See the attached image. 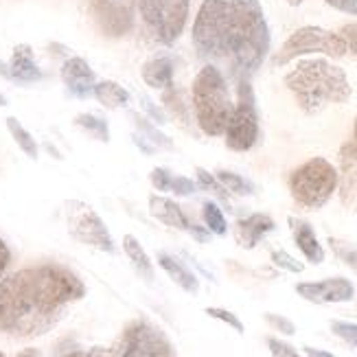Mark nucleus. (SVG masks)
Listing matches in <instances>:
<instances>
[{"label":"nucleus","instance_id":"a878e982","mask_svg":"<svg viewBox=\"0 0 357 357\" xmlns=\"http://www.w3.org/2000/svg\"><path fill=\"white\" fill-rule=\"evenodd\" d=\"M75 126L86 130L88 134H92L95 138H99L101 143H107L110 141V130H107V123L95 114H79L75 119Z\"/></svg>","mask_w":357,"mask_h":357},{"label":"nucleus","instance_id":"f8f14e48","mask_svg":"<svg viewBox=\"0 0 357 357\" xmlns=\"http://www.w3.org/2000/svg\"><path fill=\"white\" fill-rule=\"evenodd\" d=\"M298 296L316 303V305H327V303H349L355 296V287L349 278L335 276V278H324L318 283H298L296 285Z\"/></svg>","mask_w":357,"mask_h":357},{"label":"nucleus","instance_id":"72a5a7b5","mask_svg":"<svg viewBox=\"0 0 357 357\" xmlns=\"http://www.w3.org/2000/svg\"><path fill=\"white\" fill-rule=\"evenodd\" d=\"M266 320L272 324L274 329H278V331L285 333V335H294V333H296V324H294L291 320H287L285 316H278V314H266Z\"/></svg>","mask_w":357,"mask_h":357},{"label":"nucleus","instance_id":"e433bc0d","mask_svg":"<svg viewBox=\"0 0 357 357\" xmlns=\"http://www.w3.org/2000/svg\"><path fill=\"white\" fill-rule=\"evenodd\" d=\"M9 263H11V252H9L7 243H5L3 239H0V281H3V278H5Z\"/></svg>","mask_w":357,"mask_h":357},{"label":"nucleus","instance_id":"9d476101","mask_svg":"<svg viewBox=\"0 0 357 357\" xmlns=\"http://www.w3.org/2000/svg\"><path fill=\"white\" fill-rule=\"evenodd\" d=\"M66 226L75 241L97 248L101 252H114V241L101 217L86 202H66Z\"/></svg>","mask_w":357,"mask_h":357},{"label":"nucleus","instance_id":"c03bdc74","mask_svg":"<svg viewBox=\"0 0 357 357\" xmlns=\"http://www.w3.org/2000/svg\"><path fill=\"white\" fill-rule=\"evenodd\" d=\"M64 357H88V353H84V351H73V353H68Z\"/></svg>","mask_w":357,"mask_h":357},{"label":"nucleus","instance_id":"58836bf2","mask_svg":"<svg viewBox=\"0 0 357 357\" xmlns=\"http://www.w3.org/2000/svg\"><path fill=\"white\" fill-rule=\"evenodd\" d=\"M88 357H121L114 347H95L88 351Z\"/></svg>","mask_w":357,"mask_h":357},{"label":"nucleus","instance_id":"473e14b6","mask_svg":"<svg viewBox=\"0 0 357 357\" xmlns=\"http://www.w3.org/2000/svg\"><path fill=\"white\" fill-rule=\"evenodd\" d=\"M268 349H270L272 357H303L294 347H289L287 342L276 340V337H268Z\"/></svg>","mask_w":357,"mask_h":357},{"label":"nucleus","instance_id":"b1692460","mask_svg":"<svg viewBox=\"0 0 357 357\" xmlns=\"http://www.w3.org/2000/svg\"><path fill=\"white\" fill-rule=\"evenodd\" d=\"M5 126H7L11 138L15 141V145H18V147L22 149L24 156H29L31 160H38V158H40V147H38V143H36V138L29 134V130L22 126V123H20L18 119H15V116H9V119L5 121Z\"/></svg>","mask_w":357,"mask_h":357},{"label":"nucleus","instance_id":"423d86ee","mask_svg":"<svg viewBox=\"0 0 357 357\" xmlns=\"http://www.w3.org/2000/svg\"><path fill=\"white\" fill-rule=\"evenodd\" d=\"M347 51L349 46L340 33H333V31H327L322 26H301L298 31H294L281 46V51L274 55V64L283 66L289 64L291 59L309 53H322L327 57H344Z\"/></svg>","mask_w":357,"mask_h":357},{"label":"nucleus","instance_id":"393cba45","mask_svg":"<svg viewBox=\"0 0 357 357\" xmlns=\"http://www.w3.org/2000/svg\"><path fill=\"white\" fill-rule=\"evenodd\" d=\"M202 217H204V224L206 228L213 232V235H226L228 232V224H226V217L222 213V208L215 204V202H204L202 206Z\"/></svg>","mask_w":357,"mask_h":357},{"label":"nucleus","instance_id":"412c9836","mask_svg":"<svg viewBox=\"0 0 357 357\" xmlns=\"http://www.w3.org/2000/svg\"><path fill=\"white\" fill-rule=\"evenodd\" d=\"M123 250H126L128 259L132 261L134 270L141 274L145 281H153V266H151V259L149 255L145 252V248L141 245L136 237L132 235H126L123 237Z\"/></svg>","mask_w":357,"mask_h":357},{"label":"nucleus","instance_id":"ddd939ff","mask_svg":"<svg viewBox=\"0 0 357 357\" xmlns=\"http://www.w3.org/2000/svg\"><path fill=\"white\" fill-rule=\"evenodd\" d=\"M61 82L66 84L70 95L86 99L88 95H92V90H95L97 77L84 57H68L64 61V66H61Z\"/></svg>","mask_w":357,"mask_h":357},{"label":"nucleus","instance_id":"20e7f679","mask_svg":"<svg viewBox=\"0 0 357 357\" xmlns=\"http://www.w3.org/2000/svg\"><path fill=\"white\" fill-rule=\"evenodd\" d=\"M191 99L199 130L206 136H222L235 110V101L230 97L228 82L222 70L211 64L202 66L193 79Z\"/></svg>","mask_w":357,"mask_h":357},{"label":"nucleus","instance_id":"4be33fe9","mask_svg":"<svg viewBox=\"0 0 357 357\" xmlns=\"http://www.w3.org/2000/svg\"><path fill=\"white\" fill-rule=\"evenodd\" d=\"M92 95L99 99L101 105H105L107 110H119L130 103V92L116 82H97Z\"/></svg>","mask_w":357,"mask_h":357},{"label":"nucleus","instance_id":"a18cd8bd","mask_svg":"<svg viewBox=\"0 0 357 357\" xmlns=\"http://www.w3.org/2000/svg\"><path fill=\"white\" fill-rule=\"evenodd\" d=\"M287 5H291V7H298V5H303V0H287Z\"/></svg>","mask_w":357,"mask_h":357},{"label":"nucleus","instance_id":"9b49d317","mask_svg":"<svg viewBox=\"0 0 357 357\" xmlns=\"http://www.w3.org/2000/svg\"><path fill=\"white\" fill-rule=\"evenodd\" d=\"M86 3L101 33L107 38H121L132 29L138 0H86Z\"/></svg>","mask_w":357,"mask_h":357},{"label":"nucleus","instance_id":"37998d69","mask_svg":"<svg viewBox=\"0 0 357 357\" xmlns=\"http://www.w3.org/2000/svg\"><path fill=\"white\" fill-rule=\"evenodd\" d=\"M15 357H42L40 355V351L38 349H24V351H20Z\"/></svg>","mask_w":357,"mask_h":357},{"label":"nucleus","instance_id":"79ce46f5","mask_svg":"<svg viewBox=\"0 0 357 357\" xmlns=\"http://www.w3.org/2000/svg\"><path fill=\"white\" fill-rule=\"evenodd\" d=\"M303 351H305L307 357H335V355L329 353V351H320V349H314V347H305Z\"/></svg>","mask_w":357,"mask_h":357},{"label":"nucleus","instance_id":"c756f323","mask_svg":"<svg viewBox=\"0 0 357 357\" xmlns=\"http://www.w3.org/2000/svg\"><path fill=\"white\" fill-rule=\"evenodd\" d=\"M331 331H333L340 340H344L347 344H351V347L357 349V324H355V322L333 320V322H331Z\"/></svg>","mask_w":357,"mask_h":357},{"label":"nucleus","instance_id":"f03ea898","mask_svg":"<svg viewBox=\"0 0 357 357\" xmlns=\"http://www.w3.org/2000/svg\"><path fill=\"white\" fill-rule=\"evenodd\" d=\"M84 296L86 285L82 278L55 263L5 276L0 281V333L15 337L42 335Z\"/></svg>","mask_w":357,"mask_h":357},{"label":"nucleus","instance_id":"f704fd0d","mask_svg":"<svg viewBox=\"0 0 357 357\" xmlns=\"http://www.w3.org/2000/svg\"><path fill=\"white\" fill-rule=\"evenodd\" d=\"M340 36L344 38L347 46L353 51V55L357 57V24H344L342 31H340Z\"/></svg>","mask_w":357,"mask_h":357},{"label":"nucleus","instance_id":"a211bd4d","mask_svg":"<svg viewBox=\"0 0 357 357\" xmlns=\"http://www.w3.org/2000/svg\"><path fill=\"white\" fill-rule=\"evenodd\" d=\"M174 70H176V64H174V57L169 55H158V57H151L143 64V82L149 86V88H156V90H165L172 86L174 82Z\"/></svg>","mask_w":357,"mask_h":357},{"label":"nucleus","instance_id":"4c0bfd02","mask_svg":"<svg viewBox=\"0 0 357 357\" xmlns=\"http://www.w3.org/2000/svg\"><path fill=\"white\" fill-rule=\"evenodd\" d=\"M340 153L342 156H351V158H357V119H355V126H353V138L349 143L342 145V149H340Z\"/></svg>","mask_w":357,"mask_h":357},{"label":"nucleus","instance_id":"bb28decb","mask_svg":"<svg viewBox=\"0 0 357 357\" xmlns=\"http://www.w3.org/2000/svg\"><path fill=\"white\" fill-rule=\"evenodd\" d=\"M215 178L222 182V186L228 193H235V195H252L255 193V186L248 182L243 176L239 174H232V172H217Z\"/></svg>","mask_w":357,"mask_h":357},{"label":"nucleus","instance_id":"f257e3e1","mask_svg":"<svg viewBox=\"0 0 357 357\" xmlns=\"http://www.w3.org/2000/svg\"><path fill=\"white\" fill-rule=\"evenodd\" d=\"M199 59L230 79H250L270 53V26L259 0H204L193 22Z\"/></svg>","mask_w":357,"mask_h":357},{"label":"nucleus","instance_id":"cd10ccee","mask_svg":"<svg viewBox=\"0 0 357 357\" xmlns=\"http://www.w3.org/2000/svg\"><path fill=\"white\" fill-rule=\"evenodd\" d=\"M195 176H197V186H202L204 191H208V193H213L217 199H222L224 204L228 206L230 204V197H228V191L222 186V182L217 180L213 174H208L206 169H197L195 172Z\"/></svg>","mask_w":357,"mask_h":357},{"label":"nucleus","instance_id":"4468645a","mask_svg":"<svg viewBox=\"0 0 357 357\" xmlns=\"http://www.w3.org/2000/svg\"><path fill=\"white\" fill-rule=\"evenodd\" d=\"M0 73L11 77V79H15V82H24V84L42 79V70L36 64L33 49H31L29 44H18V46H15L9 66H0Z\"/></svg>","mask_w":357,"mask_h":357},{"label":"nucleus","instance_id":"6e6552de","mask_svg":"<svg viewBox=\"0 0 357 357\" xmlns=\"http://www.w3.org/2000/svg\"><path fill=\"white\" fill-rule=\"evenodd\" d=\"M141 18L158 42L174 44L189 20L191 0H138Z\"/></svg>","mask_w":357,"mask_h":357},{"label":"nucleus","instance_id":"7ed1b4c3","mask_svg":"<svg viewBox=\"0 0 357 357\" xmlns=\"http://www.w3.org/2000/svg\"><path fill=\"white\" fill-rule=\"evenodd\" d=\"M285 86L305 114H318L331 103H347L353 95L344 68L327 59H303L285 75Z\"/></svg>","mask_w":357,"mask_h":357},{"label":"nucleus","instance_id":"aec40b11","mask_svg":"<svg viewBox=\"0 0 357 357\" xmlns=\"http://www.w3.org/2000/svg\"><path fill=\"white\" fill-rule=\"evenodd\" d=\"M158 263H160V268L169 274V278H172V281L178 287H182L184 291H189V294H197V289H199L197 276L189 268H186L182 261H178L176 257L167 255V252H160L158 255Z\"/></svg>","mask_w":357,"mask_h":357},{"label":"nucleus","instance_id":"5701e85b","mask_svg":"<svg viewBox=\"0 0 357 357\" xmlns=\"http://www.w3.org/2000/svg\"><path fill=\"white\" fill-rule=\"evenodd\" d=\"M340 160H342V178H337V189L344 204L351 206L357 199V158L340 153Z\"/></svg>","mask_w":357,"mask_h":357},{"label":"nucleus","instance_id":"1a4fd4ad","mask_svg":"<svg viewBox=\"0 0 357 357\" xmlns=\"http://www.w3.org/2000/svg\"><path fill=\"white\" fill-rule=\"evenodd\" d=\"M112 347L121 357H174L169 337L149 320L130 322Z\"/></svg>","mask_w":357,"mask_h":357},{"label":"nucleus","instance_id":"2f4dec72","mask_svg":"<svg viewBox=\"0 0 357 357\" xmlns=\"http://www.w3.org/2000/svg\"><path fill=\"white\" fill-rule=\"evenodd\" d=\"M206 316H211V318H215V320H222V322H226L228 327H232L237 333H243L245 329H243V322L232 314V312H228V309H222V307H206Z\"/></svg>","mask_w":357,"mask_h":357},{"label":"nucleus","instance_id":"7c9ffc66","mask_svg":"<svg viewBox=\"0 0 357 357\" xmlns=\"http://www.w3.org/2000/svg\"><path fill=\"white\" fill-rule=\"evenodd\" d=\"M272 263H274L276 268L294 272V274H301L305 270L303 263L298 259H294L291 255H287L285 250H272Z\"/></svg>","mask_w":357,"mask_h":357},{"label":"nucleus","instance_id":"c85d7f7f","mask_svg":"<svg viewBox=\"0 0 357 357\" xmlns=\"http://www.w3.org/2000/svg\"><path fill=\"white\" fill-rule=\"evenodd\" d=\"M329 245H331V250L335 252V257L340 261H344L349 268H353L357 272V245L355 243H349V241L331 237L329 239Z\"/></svg>","mask_w":357,"mask_h":357},{"label":"nucleus","instance_id":"39448f33","mask_svg":"<svg viewBox=\"0 0 357 357\" xmlns=\"http://www.w3.org/2000/svg\"><path fill=\"white\" fill-rule=\"evenodd\" d=\"M337 169L327 158H312L289 176V193L303 208H322L337 189Z\"/></svg>","mask_w":357,"mask_h":357},{"label":"nucleus","instance_id":"2eb2a0df","mask_svg":"<svg viewBox=\"0 0 357 357\" xmlns=\"http://www.w3.org/2000/svg\"><path fill=\"white\" fill-rule=\"evenodd\" d=\"M274 228H276V224L270 215L255 213L250 217H243V220H239L235 224V239L241 248H245V250H252V248H257V243Z\"/></svg>","mask_w":357,"mask_h":357},{"label":"nucleus","instance_id":"dca6fc26","mask_svg":"<svg viewBox=\"0 0 357 357\" xmlns=\"http://www.w3.org/2000/svg\"><path fill=\"white\" fill-rule=\"evenodd\" d=\"M289 228L294 232V241H296L298 250L305 255V259L309 263H314V266L322 263L324 261V248L320 245V241L316 237L314 226L305 220H298V217H289Z\"/></svg>","mask_w":357,"mask_h":357},{"label":"nucleus","instance_id":"a19ab883","mask_svg":"<svg viewBox=\"0 0 357 357\" xmlns=\"http://www.w3.org/2000/svg\"><path fill=\"white\" fill-rule=\"evenodd\" d=\"M143 105L147 107V112L151 114V119L156 121V123H165V121H167V119H165V114H162V112L158 110V107H156V105H151V103H149L147 99H143Z\"/></svg>","mask_w":357,"mask_h":357},{"label":"nucleus","instance_id":"ea45409f","mask_svg":"<svg viewBox=\"0 0 357 357\" xmlns=\"http://www.w3.org/2000/svg\"><path fill=\"white\" fill-rule=\"evenodd\" d=\"M189 232H191V235L199 241V243H208L211 241V235H213V232L208 230V228H202V226H193L191 224V228H189Z\"/></svg>","mask_w":357,"mask_h":357},{"label":"nucleus","instance_id":"de8ad7c7","mask_svg":"<svg viewBox=\"0 0 357 357\" xmlns=\"http://www.w3.org/2000/svg\"><path fill=\"white\" fill-rule=\"evenodd\" d=\"M0 357H5V353H0Z\"/></svg>","mask_w":357,"mask_h":357},{"label":"nucleus","instance_id":"c9c22d12","mask_svg":"<svg viewBox=\"0 0 357 357\" xmlns=\"http://www.w3.org/2000/svg\"><path fill=\"white\" fill-rule=\"evenodd\" d=\"M327 5H331L337 11H344L351 15H357V0H327Z\"/></svg>","mask_w":357,"mask_h":357},{"label":"nucleus","instance_id":"0eeeda50","mask_svg":"<svg viewBox=\"0 0 357 357\" xmlns=\"http://www.w3.org/2000/svg\"><path fill=\"white\" fill-rule=\"evenodd\" d=\"M224 136L226 147L232 151H250L259 141V112L250 79L237 82V103Z\"/></svg>","mask_w":357,"mask_h":357},{"label":"nucleus","instance_id":"49530a36","mask_svg":"<svg viewBox=\"0 0 357 357\" xmlns=\"http://www.w3.org/2000/svg\"><path fill=\"white\" fill-rule=\"evenodd\" d=\"M3 105H7V99H5L3 95H0V107H3Z\"/></svg>","mask_w":357,"mask_h":357},{"label":"nucleus","instance_id":"f3484780","mask_svg":"<svg viewBox=\"0 0 357 357\" xmlns=\"http://www.w3.org/2000/svg\"><path fill=\"white\" fill-rule=\"evenodd\" d=\"M149 213H151V217H156L158 222H162L169 228H178V230H186V232H189V228H191L189 217L184 215L180 204H176V202L169 199V197L151 195L149 197Z\"/></svg>","mask_w":357,"mask_h":357},{"label":"nucleus","instance_id":"6ab92c4d","mask_svg":"<svg viewBox=\"0 0 357 357\" xmlns=\"http://www.w3.org/2000/svg\"><path fill=\"white\" fill-rule=\"evenodd\" d=\"M151 184L156 186L158 191H169L174 195H180V197H186V195H193L199 186L197 182H193L191 178H184V176H174L172 172H167L162 167H156L149 176Z\"/></svg>","mask_w":357,"mask_h":357}]
</instances>
